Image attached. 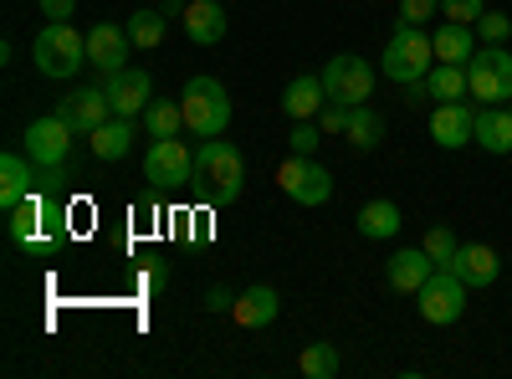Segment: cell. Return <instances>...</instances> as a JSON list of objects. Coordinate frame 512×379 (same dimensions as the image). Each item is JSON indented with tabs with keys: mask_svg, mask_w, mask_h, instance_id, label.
Instances as JSON below:
<instances>
[{
	"mask_svg": "<svg viewBox=\"0 0 512 379\" xmlns=\"http://www.w3.org/2000/svg\"><path fill=\"white\" fill-rule=\"evenodd\" d=\"M431 67H436V41L425 36V26L395 21V36H390V47H384V57H379V72L390 82H400V88H410V82H425Z\"/></svg>",
	"mask_w": 512,
	"mask_h": 379,
	"instance_id": "1",
	"label": "cell"
},
{
	"mask_svg": "<svg viewBox=\"0 0 512 379\" xmlns=\"http://www.w3.org/2000/svg\"><path fill=\"white\" fill-rule=\"evenodd\" d=\"M180 108H185V129H195V139H221L231 129V93L216 77H190Z\"/></svg>",
	"mask_w": 512,
	"mask_h": 379,
	"instance_id": "2",
	"label": "cell"
},
{
	"mask_svg": "<svg viewBox=\"0 0 512 379\" xmlns=\"http://www.w3.org/2000/svg\"><path fill=\"white\" fill-rule=\"evenodd\" d=\"M31 57H36L41 77H72L77 67H88V36L72 21H47L31 41Z\"/></svg>",
	"mask_w": 512,
	"mask_h": 379,
	"instance_id": "3",
	"label": "cell"
},
{
	"mask_svg": "<svg viewBox=\"0 0 512 379\" xmlns=\"http://www.w3.org/2000/svg\"><path fill=\"white\" fill-rule=\"evenodd\" d=\"M195 180H210V195H216V205L236 200L241 185H246V159L236 154V144L226 139H205L195 149Z\"/></svg>",
	"mask_w": 512,
	"mask_h": 379,
	"instance_id": "4",
	"label": "cell"
},
{
	"mask_svg": "<svg viewBox=\"0 0 512 379\" xmlns=\"http://www.w3.org/2000/svg\"><path fill=\"white\" fill-rule=\"evenodd\" d=\"M466 88H472V98L482 108L492 103H512V52L507 47H477V57L466 62Z\"/></svg>",
	"mask_w": 512,
	"mask_h": 379,
	"instance_id": "5",
	"label": "cell"
},
{
	"mask_svg": "<svg viewBox=\"0 0 512 379\" xmlns=\"http://www.w3.org/2000/svg\"><path fill=\"white\" fill-rule=\"evenodd\" d=\"M466 292H472V287H466L451 267H436L431 277H425V287L415 292V298H420V318L436 323V328H451L466 313Z\"/></svg>",
	"mask_w": 512,
	"mask_h": 379,
	"instance_id": "6",
	"label": "cell"
},
{
	"mask_svg": "<svg viewBox=\"0 0 512 379\" xmlns=\"http://www.w3.org/2000/svg\"><path fill=\"white\" fill-rule=\"evenodd\" d=\"M72 123L62 113H47V118H31L26 123V159L36 164V170H62V164L72 159Z\"/></svg>",
	"mask_w": 512,
	"mask_h": 379,
	"instance_id": "7",
	"label": "cell"
},
{
	"mask_svg": "<svg viewBox=\"0 0 512 379\" xmlns=\"http://www.w3.org/2000/svg\"><path fill=\"white\" fill-rule=\"evenodd\" d=\"M318 77H323L328 98H333V103H349V108H359V103L374 93V67H369L359 52H338V57H328V67H323Z\"/></svg>",
	"mask_w": 512,
	"mask_h": 379,
	"instance_id": "8",
	"label": "cell"
},
{
	"mask_svg": "<svg viewBox=\"0 0 512 379\" xmlns=\"http://www.w3.org/2000/svg\"><path fill=\"white\" fill-rule=\"evenodd\" d=\"M277 185H282V195L297 200V205H323V200L333 195V175L323 170L318 159H303V154H292V159L282 164Z\"/></svg>",
	"mask_w": 512,
	"mask_h": 379,
	"instance_id": "9",
	"label": "cell"
},
{
	"mask_svg": "<svg viewBox=\"0 0 512 379\" xmlns=\"http://www.w3.org/2000/svg\"><path fill=\"white\" fill-rule=\"evenodd\" d=\"M144 175L154 185H190L195 180V154L180 139H154L144 154Z\"/></svg>",
	"mask_w": 512,
	"mask_h": 379,
	"instance_id": "10",
	"label": "cell"
},
{
	"mask_svg": "<svg viewBox=\"0 0 512 379\" xmlns=\"http://www.w3.org/2000/svg\"><path fill=\"white\" fill-rule=\"evenodd\" d=\"M431 139L441 149H466V144H477V108L456 98V103H436L431 113Z\"/></svg>",
	"mask_w": 512,
	"mask_h": 379,
	"instance_id": "11",
	"label": "cell"
},
{
	"mask_svg": "<svg viewBox=\"0 0 512 379\" xmlns=\"http://www.w3.org/2000/svg\"><path fill=\"white\" fill-rule=\"evenodd\" d=\"M103 88H108V98H113V113H123V118H139V113L154 103V77H149L144 67L108 72Z\"/></svg>",
	"mask_w": 512,
	"mask_h": 379,
	"instance_id": "12",
	"label": "cell"
},
{
	"mask_svg": "<svg viewBox=\"0 0 512 379\" xmlns=\"http://www.w3.org/2000/svg\"><path fill=\"white\" fill-rule=\"evenodd\" d=\"M128 47H134L128 26L98 21V26L88 31V67H98L103 77H108V72H123V67H128Z\"/></svg>",
	"mask_w": 512,
	"mask_h": 379,
	"instance_id": "13",
	"label": "cell"
},
{
	"mask_svg": "<svg viewBox=\"0 0 512 379\" xmlns=\"http://www.w3.org/2000/svg\"><path fill=\"white\" fill-rule=\"evenodd\" d=\"M57 113L72 123L77 134H93L98 123L113 118V98H108V88H72V93L57 103Z\"/></svg>",
	"mask_w": 512,
	"mask_h": 379,
	"instance_id": "14",
	"label": "cell"
},
{
	"mask_svg": "<svg viewBox=\"0 0 512 379\" xmlns=\"http://www.w3.org/2000/svg\"><path fill=\"white\" fill-rule=\"evenodd\" d=\"M277 313H282V298H277V287H267V282L236 292V303H231L236 328H267V323H277Z\"/></svg>",
	"mask_w": 512,
	"mask_h": 379,
	"instance_id": "15",
	"label": "cell"
},
{
	"mask_svg": "<svg viewBox=\"0 0 512 379\" xmlns=\"http://www.w3.org/2000/svg\"><path fill=\"white\" fill-rule=\"evenodd\" d=\"M431 272H436V262H431V251H425V246H400L395 257L384 262V277H390L395 292H420Z\"/></svg>",
	"mask_w": 512,
	"mask_h": 379,
	"instance_id": "16",
	"label": "cell"
},
{
	"mask_svg": "<svg viewBox=\"0 0 512 379\" xmlns=\"http://www.w3.org/2000/svg\"><path fill=\"white\" fill-rule=\"evenodd\" d=\"M451 272H456L466 287H492V282H497V272H502V257H497V251H492L487 241H472V246H461V251H456Z\"/></svg>",
	"mask_w": 512,
	"mask_h": 379,
	"instance_id": "17",
	"label": "cell"
},
{
	"mask_svg": "<svg viewBox=\"0 0 512 379\" xmlns=\"http://www.w3.org/2000/svg\"><path fill=\"white\" fill-rule=\"evenodd\" d=\"M180 21H185V36L195 41V47H216V41L226 36V6L221 0H190Z\"/></svg>",
	"mask_w": 512,
	"mask_h": 379,
	"instance_id": "18",
	"label": "cell"
},
{
	"mask_svg": "<svg viewBox=\"0 0 512 379\" xmlns=\"http://www.w3.org/2000/svg\"><path fill=\"white\" fill-rule=\"evenodd\" d=\"M328 103V88H323V77L318 72H303V77H292L287 82V93H282V113L297 123V118H318Z\"/></svg>",
	"mask_w": 512,
	"mask_h": 379,
	"instance_id": "19",
	"label": "cell"
},
{
	"mask_svg": "<svg viewBox=\"0 0 512 379\" xmlns=\"http://www.w3.org/2000/svg\"><path fill=\"white\" fill-rule=\"evenodd\" d=\"M31 190H36V164L26 154H6V159H0V210H6V216Z\"/></svg>",
	"mask_w": 512,
	"mask_h": 379,
	"instance_id": "20",
	"label": "cell"
},
{
	"mask_svg": "<svg viewBox=\"0 0 512 379\" xmlns=\"http://www.w3.org/2000/svg\"><path fill=\"white\" fill-rule=\"evenodd\" d=\"M477 144L487 154H512V108L507 103L477 108Z\"/></svg>",
	"mask_w": 512,
	"mask_h": 379,
	"instance_id": "21",
	"label": "cell"
},
{
	"mask_svg": "<svg viewBox=\"0 0 512 379\" xmlns=\"http://www.w3.org/2000/svg\"><path fill=\"white\" fill-rule=\"evenodd\" d=\"M400 226H405V216H400L395 200H369V205L359 210V236H364V241H395Z\"/></svg>",
	"mask_w": 512,
	"mask_h": 379,
	"instance_id": "22",
	"label": "cell"
},
{
	"mask_svg": "<svg viewBox=\"0 0 512 379\" xmlns=\"http://www.w3.org/2000/svg\"><path fill=\"white\" fill-rule=\"evenodd\" d=\"M88 139H93V154H98V159H123L128 149H134V118L113 113L108 123H98Z\"/></svg>",
	"mask_w": 512,
	"mask_h": 379,
	"instance_id": "23",
	"label": "cell"
},
{
	"mask_svg": "<svg viewBox=\"0 0 512 379\" xmlns=\"http://www.w3.org/2000/svg\"><path fill=\"white\" fill-rule=\"evenodd\" d=\"M431 41H436V57H441V62L466 67V62L477 57V31H472V26H461V21H446Z\"/></svg>",
	"mask_w": 512,
	"mask_h": 379,
	"instance_id": "24",
	"label": "cell"
},
{
	"mask_svg": "<svg viewBox=\"0 0 512 379\" xmlns=\"http://www.w3.org/2000/svg\"><path fill=\"white\" fill-rule=\"evenodd\" d=\"M466 93H472V88H466V67L441 62V67L425 72V98H436V103H456V98H466Z\"/></svg>",
	"mask_w": 512,
	"mask_h": 379,
	"instance_id": "25",
	"label": "cell"
},
{
	"mask_svg": "<svg viewBox=\"0 0 512 379\" xmlns=\"http://www.w3.org/2000/svg\"><path fill=\"white\" fill-rule=\"evenodd\" d=\"M144 129H149V139H180L185 108H180L175 98H154V103L144 108Z\"/></svg>",
	"mask_w": 512,
	"mask_h": 379,
	"instance_id": "26",
	"label": "cell"
},
{
	"mask_svg": "<svg viewBox=\"0 0 512 379\" xmlns=\"http://www.w3.org/2000/svg\"><path fill=\"white\" fill-rule=\"evenodd\" d=\"M344 139L359 149V154H369V149H379V139H384V118L369 108V103H359L354 113H349V129H344Z\"/></svg>",
	"mask_w": 512,
	"mask_h": 379,
	"instance_id": "27",
	"label": "cell"
},
{
	"mask_svg": "<svg viewBox=\"0 0 512 379\" xmlns=\"http://www.w3.org/2000/svg\"><path fill=\"white\" fill-rule=\"evenodd\" d=\"M164 31H169V16L154 6V11H134V16H128V36H134V47H159V41H164Z\"/></svg>",
	"mask_w": 512,
	"mask_h": 379,
	"instance_id": "28",
	"label": "cell"
},
{
	"mask_svg": "<svg viewBox=\"0 0 512 379\" xmlns=\"http://www.w3.org/2000/svg\"><path fill=\"white\" fill-rule=\"evenodd\" d=\"M297 369H303L308 379H333L338 369H344V359H338L333 344H308L303 354H297Z\"/></svg>",
	"mask_w": 512,
	"mask_h": 379,
	"instance_id": "29",
	"label": "cell"
},
{
	"mask_svg": "<svg viewBox=\"0 0 512 379\" xmlns=\"http://www.w3.org/2000/svg\"><path fill=\"white\" fill-rule=\"evenodd\" d=\"M420 246L431 251V262H436V267H451V262H456V251H461V241H456V231H451V226H431Z\"/></svg>",
	"mask_w": 512,
	"mask_h": 379,
	"instance_id": "30",
	"label": "cell"
},
{
	"mask_svg": "<svg viewBox=\"0 0 512 379\" xmlns=\"http://www.w3.org/2000/svg\"><path fill=\"white\" fill-rule=\"evenodd\" d=\"M292 154H303V159H318V144H323V129H318V118H297L292 123V134H287Z\"/></svg>",
	"mask_w": 512,
	"mask_h": 379,
	"instance_id": "31",
	"label": "cell"
},
{
	"mask_svg": "<svg viewBox=\"0 0 512 379\" xmlns=\"http://www.w3.org/2000/svg\"><path fill=\"white\" fill-rule=\"evenodd\" d=\"M477 31L487 47H507V36H512V11H482L477 16Z\"/></svg>",
	"mask_w": 512,
	"mask_h": 379,
	"instance_id": "32",
	"label": "cell"
},
{
	"mask_svg": "<svg viewBox=\"0 0 512 379\" xmlns=\"http://www.w3.org/2000/svg\"><path fill=\"white\" fill-rule=\"evenodd\" d=\"M487 11V0H441V16L461 21V26H477V16Z\"/></svg>",
	"mask_w": 512,
	"mask_h": 379,
	"instance_id": "33",
	"label": "cell"
},
{
	"mask_svg": "<svg viewBox=\"0 0 512 379\" xmlns=\"http://www.w3.org/2000/svg\"><path fill=\"white\" fill-rule=\"evenodd\" d=\"M349 113H354L349 103H333V98H328L323 113H318V129H323V134H344V129H349Z\"/></svg>",
	"mask_w": 512,
	"mask_h": 379,
	"instance_id": "34",
	"label": "cell"
},
{
	"mask_svg": "<svg viewBox=\"0 0 512 379\" xmlns=\"http://www.w3.org/2000/svg\"><path fill=\"white\" fill-rule=\"evenodd\" d=\"M431 16H441V0H400V16L395 21H410V26H425Z\"/></svg>",
	"mask_w": 512,
	"mask_h": 379,
	"instance_id": "35",
	"label": "cell"
},
{
	"mask_svg": "<svg viewBox=\"0 0 512 379\" xmlns=\"http://www.w3.org/2000/svg\"><path fill=\"white\" fill-rule=\"evenodd\" d=\"M41 16H47V21H72L77 0H41Z\"/></svg>",
	"mask_w": 512,
	"mask_h": 379,
	"instance_id": "36",
	"label": "cell"
},
{
	"mask_svg": "<svg viewBox=\"0 0 512 379\" xmlns=\"http://www.w3.org/2000/svg\"><path fill=\"white\" fill-rule=\"evenodd\" d=\"M231 303H236V298H231L226 287H210V292H205V308H210V313H231Z\"/></svg>",
	"mask_w": 512,
	"mask_h": 379,
	"instance_id": "37",
	"label": "cell"
},
{
	"mask_svg": "<svg viewBox=\"0 0 512 379\" xmlns=\"http://www.w3.org/2000/svg\"><path fill=\"white\" fill-rule=\"evenodd\" d=\"M139 282H144L149 292H159V287L169 282V272H164V262H154V267H144V277H139Z\"/></svg>",
	"mask_w": 512,
	"mask_h": 379,
	"instance_id": "38",
	"label": "cell"
},
{
	"mask_svg": "<svg viewBox=\"0 0 512 379\" xmlns=\"http://www.w3.org/2000/svg\"><path fill=\"white\" fill-rule=\"evenodd\" d=\"M507 267H512V257H507Z\"/></svg>",
	"mask_w": 512,
	"mask_h": 379,
	"instance_id": "39",
	"label": "cell"
}]
</instances>
